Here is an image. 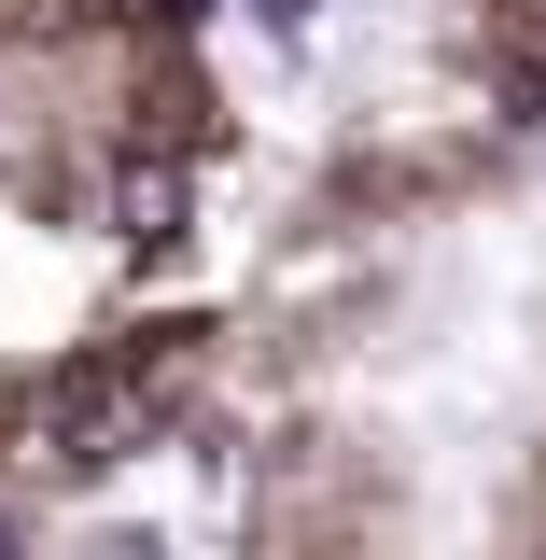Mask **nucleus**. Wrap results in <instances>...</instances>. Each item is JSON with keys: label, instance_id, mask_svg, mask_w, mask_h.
Masks as SVG:
<instances>
[{"label": "nucleus", "instance_id": "obj_2", "mask_svg": "<svg viewBox=\"0 0 546 560\" xmlns=\"http://www.w3.org/2000/svg\"><path fill=\"white\" fill-rule=\"evenodd\" d=\"M253 210L224 0H0V490L197 420Z\"/></svg>", "mask_w": 546, "mask_h": 560}, {"label": "nucleus", "instance_id": "obj_1", "mask_svg": "<svg viewBox=\"0 0 546 560\" xmlns=\"http://www.w3.org/2000/svg\"><path fill=\"white\" fill-rule=\"evenodd\" d=\"M183 448L210 560H546V0H407L253 210Z\"/></svg>", "mask_w": 546, "mask_h": 560}]
</instances>
